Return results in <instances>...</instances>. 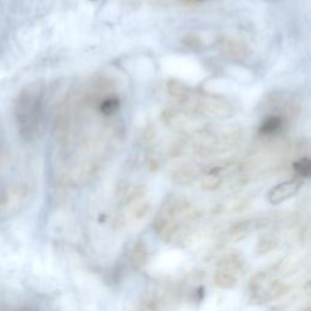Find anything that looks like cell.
I'll return each mask as SVG.
<instances>
[{
    "instance_id": "cell-14",
    "label": "cell",
    "mask_w": 311,
    "mask_h": 311,
    "mask_svg": "<svg viewBox=\"0 0 311 311\" xmlns=\"http://www.w3.org/2000/svg\"><path fill=\"white\" fill-rule=\"evenodd\" d=\"M223 180L220 176H218L217 174H209L206 178L201 180L200 187L201 190L208 191V192H213V191H217L222 187Z\"/></svg>"
},
{
    "instance_id": "cell-6",
    "label": "cell",
    "mask_w": 311,
    "mask_h": 311,
    "mask_svg": "<svg viewBox=\"0 0 311 311\" xmlns=\"http://www.w3.org/2000/svg\"><path fill=\"white\" fill-rule=\"evenodd\" d=\"M190 208V202L186 197L184 196H171L168 197L167 200L163 203L162 209H160V214L165 215L168 218H173L174 215L181 214L189 211Z\"/></svg>"
},
{
    "instance_id": "cell-27",
    "label": "cell",
    "mask_w": 311,
    "mask_h": 311,
    "mask_svg": "<svg viewBox=\"0 0 311 311\" xmlns=\"http://www.w3.org/2000/svg\"><path fill=\"white\" fill-rule=\"evenodd\" d=\"M184 43H185V44H186L187 46H192V48H195L196 45L201 44L200 39H198L197 37H195V35H189V37L185 38Z\"/></svg>"
},
{
    "instance_id": "cell-1",
    "label": "cell",
    "mask_w": 311,
    "mask_h": 311,
    "mask_svg": "<svg viewBox=\"0 0 311 311\" xmlns=\"http://www.w3.org/2000/svg\"><path fill=\"white\" fill-rule=\"evenodd\" d=\"M44 86L42 83H32L18 95L15 105V116L21 136L33 141L42 133L44 117Z\"/></svg>"
},
{
    "instance_id": "cell-24",
    "label": "cell",
    "mask_w": 311,
    "mask_h": 311,
    "mask_svg": "<svg viewBox=\"0 0 311 311\" xmlns=\"http://www.w3.org/2000/svg\"><path fill=\"white\" fill-rule=\"evenodd\" d=\"M182 149H184V143H182V140H174L170 146H169L168 152L171 157H176V156L181 154Z\"/></svg>"
},
{
    "instance_id": "cell-21",
    "label": "cell",
    "mask_w": 311,
    "mask_h": 311,
    "mask_svg": "<svg viewBox=\"0 0 311 311\" xmlns=\"http://www.w3.org/2000/svg\"><path fill=\"white\" fill-rule=\"evenodd\" d=\"M170 222H171L170 218L165 217V215L160 214V213H159V214H158L157 217H156V219H155V222H154V230H155V233L159 234L163 230H164L165 228H167V225Z\"/></svg>"
},
{
    "instance_id": "cell-17",
    "label": "cell",
    "mask_w": 311,
    "mask_h": 311,
    "mask_svg": "<svg viewBox=\"0 0 311 311\" xmlns=\"http://www.w3.org/2000/svg\"><path fill=\"white\" fill-rule=\"evenodd\" d=\"M146 192V187L144 185H136L133 189L128 190V192L125 193L124 200H123V203L124 204H130V203H136L141 197L145 195Z\"/></svg>"
},
{
    "instance_id": "cell-4",
    "label": "cell",
    "mask_w": 311,
    "mask_h": 311,
    "mask_svg": "<svg viewBox=\"0 0 311 311\" xmlns=\"http://www.w3.org/2000/svg\"><path fill=\"white\" fill-rule=\"evenodd\" d=\"M300 189V181L289 180L276 185L269 193V201L271 204H280L297 195Z\"/></svg>"
},
{
    "instance_id": "cell-20",
    "label": "cell",
    "mask_w": 311,
    "mask_h": 311,
    "mask_svg": "<svg viewBox=\"0 0 311 311\" xmlns=\"http://www.w3.org/2000/svg\"><path fill=\"white\" fill-rule=\"evenodd\" d=\"M254 220H241V222H236L233 223V225L229 229V233L231 234H242L245 233L248 230H249L250 226H253Z\"/></svg>"
},
{
    "instance_id": "cell-13",
    "label": "cell",
    "mask_w": 311,
    "mask_h": 311,
    "mask_svg": "<svg viewBox=\"0 0 311 311\" xmlns=\"http://www.w3.org/2000/svg\"><path fill=\"white\" fill-rule=\"evenodd\" d=\"M288 292H289L288 285H286V283H283V282H280V281H275V282H272L271 285L267 287L265 294L270 300V299L280 298V297L285 296V294L288 293Z\"/></svg>"
},
{
    "instance_id": "cell-8",
    "label": "cell",
    "mask_w": 311,
    "mask_h": 311,
    "mask_svg": "<svg viewBox=\"0 0 311 311\" xmlns=\"http://www.w3.org/2000/svg\"><path fill=\"white\" fill-rule=\"evenodd\" d=\"M150 260V253L144 242H136L132 250V261L136 269H143Z\"/></svg>"
},
{
    "instance_id": "cell-15",
    "label": "cell",
    "mask_w": 311,
    "mask_h": 311,
    "mask_svg": "<svg viewBox=\"0 0 311 311\" xmlns=\"http://www.w3.org/2000/svg\"><path fill=\"white\" fill-rule=\"evenodd\" d=\"M150 212H151V206H150L149 202H136L132 212H130V215H132L133 220L140 222L149 215Z\"/></svg>"
},
{
    "instance_id": "cell-18",
    "label": "cell",
    "mask_w": 311,
    "mask_h": 311,
    "mask_svg": "<svg viewBox=\"0 0 311 311\" xmlns=\"http://www.w3.org/2000/svg\"><path fill=\"white\" fill-rule=\"evenodd\" d=\"M162 300L156 294H147L144 299V311H160Z\"/></svg>"
},
{
    "instance_id": "cell-19",
    "label": "cell",
    "mask_w": 311,
    "mask_h": 311,
    "mask_svg": "<svg viewBox=\"0 0 311 311\" xmlns=\"http://www.w3.org/2000/svg\"><path fill=\"white\" fill-rule=\"evenodd\" d=\"M178 231H179L178 224L174 223L173 220H171V222L167 225V228H165L164 230H163L162 233H159V236H160V238H162L163 242H165V243H169V242L173 241L174 237H175V234L178 233Z\"/></svg>"
},
{
    "instance_id": "cell-10",
    "label": "cell",
    "mask_w": 311,
    "mask_h": 311,
    "mask_svg": "<svg viewBox=\"0 0 311 311\" xmlns=\"http://www.w3.org/2000/svg\"><path fill=\"white\" fill-rule=\"evenodd\" d=\"M213 281L218 287L223 289H231L237 285V277L234 276L233 272L222 269L213 275Z\"/></svg>"
},
{
    "instance_id": "cell-2",
    "label": "cell",
    "mask_w": 311,
    "mask_h": 311,
    "mask_svg": "<svg viewBox=\"0 0 311 311\" xmlns=\"http://www.w3.org/2000/svg\"><path fill=\"white\" fill-rule=\"evenodd\" d=\"M179 103L193 113H200L203 116L223 118L231 114V106L224 99L209 94H200L191 88L179 101Z\"/></svg>"
},
{
    "instance_id": "cell-28",
    "label": "cell",
    "mask_w": 311,
    "mask_h": 311,
    "mask_svg": "<svg viewBox=\"0 0 311 311\" xmlns=\"http://www.w3.org/2000/svg\"><path fill=\"white\" fill-rule=\"evenodd\" d=\"M22 311H33V310H28V309H24V310H22Z\"/></svg>"
},
{
    "instance_id": "cell-9",
    "label": "cell",
    "mask_w": 311,
    "mask_h": 311,
    "mask_svg": "<svg viewBox=\"0 0 311 311\" xmlns=\"http://www.w3.org/2000/svg\"><path fill=\"white\" fill-rule=\"evenodd\" d=\"M283 125V118L278 114H272V116H269L267 118L264 119L261 122L260 128H259V133L261 135H272V134L280 132L281 128Z\"/></svg>"
},
{
    "instance_id": "cell-22",
    "label": "cell",
    "mask_w": 311,
    "mask_h": 311,
    "mask_svg": "<svg viewBox=\"0 0 311 311\" xmlns=\"http://www.w3.org/2000/svg\"><path fill=\"white\" fill-rule=\"evenodd\" d=\"M265 278H266L265 272H258V274H255L254 276L252 277V281H250V288H252V291L255 292V293L256 292L261 291L264 282H265Z\"/></svg>"
},
{
    "instance_id": "cell-25",
    "label": "cell",
    "mask_w": 311,
    "mask_h": 311,
    "mask_svg": "<svg viewBox=\"0 0 311 311\" xmlns=\"http://www.w3.org/2000/svg\"><path fill=\"white\" fill-rule=\"evenodd\" d=\"M146 167L150 171L158 170V169H159V167H160L159 159H158L156 156H150V157L146 159Z\"/></svg>"
},
{
    "instance_id": "cell-3",
    "label": "cell",
    "mask_w": 311,
    "mask_h": 311,
    "mask_svg": "<svg viewBox=\"0 0 311 311\" xmlns=\"http://www.w3.org/2000/svg\"><path fill=\"white\" fill-rule=\"evenodd\" d=\"M162 119L168 127L176 132L182 133H197L204 129L203 125L200 122L195 121L191 117L187 116L185 112H179L174 110L163 111Z\"/></svg>"
},
{
    "instance_id": "cell-5",
    "label": "cell",
    "mask_w": 311,
    "mask_h": 311,
    "mask_svg": "<svg viewBox=\"0 0 311 311\" xmlns=\"http://www.w3.org/2000/svg\"><path fill=\"white\" fill-rule=\"evenodd\" d=\"M220 51L223 55L234 60H243L250 55V50L243 42L233 38H224L220 42Z\"/></svg>"
},
{
    "instance_id": "cell-7",
    "label": "cell",
    "mask_w": 311,
    "mask_h": 311,
    "mask_svg": "<svg viewBox=\"0 0 311 311\" xmlns=\"http://www.w3.org/2000/svg\"><path fill=\"white\" fill-rule=\"evenodd\" d=\"M171 178H173V180L176 184L189 185L191 182H193V180L196 179V170L192 165L189 164V163L180 164L173 170Z\"/></svg>"
},
{
    "instance_id": "cell-16",
    "label": "cell",
    "mask_w": 311,
    "mask_h": 311,
    "mask_svg": "<svg viewBox=\"0 0 311 311\" xmlns=\"http://www.w3.org/2000/svg\"><path fill=\"white\" fill-rule=\"evenodd\" d=\"M293 169L302 178H309L311 174V160L309 157H300L293 163Z\"/></svg>"
},
{
    "instance_id": "cell-26",
    "label": "cell",
    "mask_w": 311,
    "mask_h": 311,
    "mask_svg": "<svg viewBox=\"0 0 311 311\" xmlns=\"http://www.w3.org/2000/svg\"><path fill=\"white\" fill-rule=\"evenodd\" d=\"M128 190H129V185H128V182H125V181L118 182V185H117V187H116L117 196H119V197H124L125 193L128 192Z\"/></svg>"
},
{
    "instance_id": "cell-23",
    "label": "cell",
    "mask_w": 311,
    "mask_h": 311,
    "mask_svg": "<svg viewBox=\"0 0 311 311\" xmlns=\"http://www.w3.org/2000/svg\"><path fill=\"white\" fill-rule=\"evenodd\" d=\"M125 226V219L122 214H116L111 220V229L113 231H121Z\"/></svg>"
},
{
    "instance_id": "cell-11",
    "label": "cell",
    "mask_w": 311,
    "mask_h": 311,
    "mask_svg": "<svg viewBox=\"0 0 311 311\" xmlns=\"http://www.w3.org/2000/svg\"><path fill=\"white\" fill-rule=\"evenodd\" d=\"M119 106H121V101H119L118 97L114 96V95H111V96L103 97L100 101L97 108H99V112L102 116L108 117L116 113L119 110Z\"/></svg>"
},
{
    "instance_id": "cell-12",
    "label": "cell",
    "mask_w": 311,
    "mask_h": 311,
    "mask_svg": "<svg viewBox=\"0 0 311 311\" xmlns=\"http://www.w3.org/2000/svg\"><path fill=\"white\" fill-rule=\"evenodd\" d=\"M278 241L275 236L272 234H264L258 239L255 245V252L258 254H267V253L272 252L277 248Z\"/></svg>"
}]
</instances>
